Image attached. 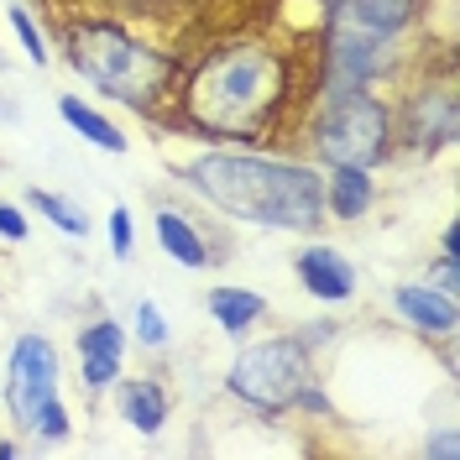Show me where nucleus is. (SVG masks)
Segmentation results:
<instances>
[{"label":"nucleus","instance_id":"f257e3e1","mask_svg":"<svg viewBox=\"0 0 460 460\" xmlns=\"http://www.w3.org/2000/svg\"><path fill=\"white\" fill-rule=\"evenodd\" d=\"M304 111V48L272 42L261 31L204 42L183 58L168 111V131L209 146H272L298 126Z\"/></svg>","mask_w":460,"mask_h":460},{"label":"nucleus","instance_id":"f03ea898","mask_svg":"<svg viewBox=\"0 0 460 460\" xmlns=\"http://www.w3.org/2000/svg\"><path fill=\"white\" fill-rule=\"evenodd\" d=\"M178 183L241 226L293 235H319L330 226L324 172L309 157H288L278 146H204L199 157L178 163Z\"/></svg>","mask_w":460,"mask_h":460},{"label":"nucleus","instance_id":"7ed1b4c3","mask_svg":"<svg viewBox=\"0 0 460 460\" xmlns=\"http://www.w3.org/2000/svg\"><path fill=\"white\" fill-rule=\"evenodd\" d=\"M58 48L94 94L146 115V120L168 111L178 68H183V58L172 48L152 42L146 31H137L120 16H105V11H68L58 22Z\"/></svg>","mask_w":460,"mask_h":460},{"label":"nucleus","instance_id":"20e7f679","mask_svg":"<svg viewBox=\"0 0 460 460\" xmlns=\"http://www.w3.org/2000/svg\"><path fill=\"white\" fill-rule=\"evenodd\" d=\"M293 137L304 142V157L314 168H387L398 157V115L393 94L382 89H356L335 100H314L298 111Z\"/></svg>","mask_w":460,"mask_h":460},{"label":"nucleus","instance_id":"39448f33","mask_svg":"<svg viewBox=\"0 0 460 460\" xmlns=\"http://www.w3.org/2000/svg\"><path fill=\"white\" fill-rule=\"evenodd\" d=\"M402 74H408L402 37H382V31L350 27V22H324L304 58V105L356 94V89L402 84Z\"/></svg>","mask_w":460,"mask_h":460},{"label":"nucleus","instance_id":"423d86ee","mask_svg":"<svg viewBox=\"0 0 460 460\" xmlns=\"http://www.w3.org/2000/svg\"><path fill=\"white\" fill-rule=\"evenodd\" d=\"M226 393L246 413L261 419H288L298 408H324L314 376V350L298 335H267V341H246L226 367Z\"/></svg>","mask_w":460,"mask_h":460},{"label":"nucleus","instance_id":"0eeeda50","mask_svg":"<svg viewBox=\"0 0 460 460\" xmlns=\"http://www.w3.org/2000/svg\"><path fill=\"white\" fill-rule=\"evenodd\" d=\"M398 115V157H439L460 142V94H456V63L450 53L439 58V74H419L413 84H402L393 100Z\"/></svg>","mask_w":460,"mask_h":460},{"label":"nucleus","instance_id":"6e6552de","mask_svg":"<svg viewBox=\"0 0 460 460\" xmlns=\"http://www.w3.org/2000/svg\"><path fill=\"white\" fill-rule=\"evenodd\" d=\"M58 382H63V361H58V345L48 335H16L11 341V356H5V382H0V393H5V413H11V424L27 434V424L37 419V408L42 402L63 398L58 393Z\"/></svg>","mask_w":460,"mask_h":460},{"label":"nucleus","instance_id":"1a4fd4ad","mask_svg":"<svg viewBox=\"0 0 460 460\" xmlns=\"http://www.w3.org/2000/svg\"><path fill=\"white\" fill-rule=\"evenodd\" d=\"M293 278H298V288H304L309 298H319L324 309H345V304H356V288H361L356 261L345 257L341 246L319 241V235H309V241L293 252Z\"/></svg>","mask_w":460,"mask_h":460},{"label":"nucleus","instance_id":"9d476101","mask_svg":"<svg viewBox=\"0 0 460 460\" xmlns=\"http://www.w3.org/2000/svg\"><path fill=\"white\" fill-rule=\"evenodd\" d=\"M126 324L120 319H89L84 330L74 335V350H79V387H84V398H105L115 387V376L126 372Z\"/></svg>","mask_w":460,"mask_h":460},{"label":"nucleus","instance_id":"9b49d317","mask_svg":"<svg viewBox=\"0 0 460 460\" xmlns=\"http://www.w3.org/2000/svg\"><path fill=\"white\" fill-rule=\"evenodd\" d=\"M393 309H398V319L413 324L424 341H456V330H460V298L456 293H439V288L424 283V278L393 288Z\"/></svg>","mask_w":460,"mask_h":460},{"label":"nucleus","instance_id":"f8f14e48","mask_svg":"<svg viewBox=\"0 0 460 460\" xmlns=\"http://www.w3.org/2000/svg\"><path fill=\"white\" fill-rule=\"evenodd\" d=\"M314 5L324 11V22H350L382 37H408L429 11V0H314Z\"/></svg>","mask_w":460,"mask_h":460},{"label":"nucleus","instance_id":"ddd939ff","mask_svg":"<svg viewBox=\"0 0 460 460\" xmlns=\"http://www.w3.org/2000/svg\"><path fill=\"white\" fill-rule=\"evenodd\" d=\"M115 408H120V419L131 424L137 434H146V439H157L163 434V424H168V413H172V398H168V387L157 382V376H142V372H120L115 376Z\"/></svg>","mask_w":460,"mask_h":460},{"label":"nucleus","instance_id":"4468645a","mask_svg":"<svg viewBox=\"0 0 460 460\" xmlns=\"http://www.w3.org/2000/svg\"><path fill=\"white\" fill-rule=\"evenodd\" d=\"M152 230H157L163 257H172L178 267H189V272H204L209 261H220L215 252H209V235H204L183 209H172V204H163V209L152 215Z\"/></svg>","mask_w":460,"mask_h":460},{"label":"nucleus","instance_id":"2eb2a0df","mask_svg":"<svg viewBox=\"0 0 460 460\" xmlns=\"http://www.w3.org/2000/svg\"><path fill=\"white\" fill-rule=\"evenodd\" d=\"M324 172V215L330 220H367L376 204V178L367 168H319Z\"/></svg>","mask_w":460,"mask_h":460},{"label":"nucleus","instance_id":"dca6fc26","mask_svg":"<svg viewBox=\"0 0 460 460\" xmlns=\"http://www.w3.org/2000/svg\"><path fill=\"white\" fill-rule=\"evenodd\" d=\"M204 309H209V319L226 330L230 341H241V335H252L261 319H267V298H261L257 288L215 283L209 293H204Z\"/></svg>","mask_w":460,"mask_h":460},{"label":"nucleus","instance_id":"f3484780","mask_svg":"<svg viewBox=\"0 0 460 460\" xmlns=\"http://www.w3.org/2000/svg\"><path fill=\"white\" fill-rule=\"evenodd\" d=\"M58 115H63V126H68L79 142L100 146V152H111V157H126V152H131V137H126L105 111H94L84 94H63V100H58Z\"/></svg>","mask_w":460,"mask_h":460},{"label":"nucleus","instance_id":"a211bd4d","mask_svg":"<svg viewBox=\"0 0 460 460\" xmlns=\"http://www.w3.org/2000/svg\"><path fill=\"white\" fill-rule=\"evenodd\" d=\"M27 209L48 215V226L63 230V235H74V241H84V235H89V215L68 199V194H53V189H27Z\"/></svg>","mask_w":460,"mask_h":460},{"label":"nucleus","instance_id":"6ab92c4d","mask_svg":"<svg viewBox=\"0 0 460 460\" xmlns=\"http://www.w3.org/2000/svg\"><path fill=\"white\" fill-rule=\"evenodd\" d=\"M137 345H146V350H163V345L172 341V324L168 314L157 309V298H142L137 309H131V330H126Z\"/></svg>","mask_w":460,"mask_h":460},{"label":"nucleus","instance_id":"aec40b11","mask_svg":"<svg viewBox=\"0 0 460 460\" xmlns=\"http://www.w3.org/2000/svg\"><path fill=\"white\" fill-rule=\"evenodd\" d=\"M5 22H11V31H16V42L27 48V63H37V68H48V58H53V48H48V37H42V27H37V16H31L27 5H5Z\"/></svg>","mask_w":460,"mask_h":460},{"label":"nucleus","instance_id":"412c9836","mask_svg":"<svg viewBox=\"0 0 460 460\" xmlns=\"http://www.w3.org/2000/svg\"><path fill=\"white\" fill-rule=\"evenodd\" d=\"M27 434L37 439V445H63V439L74 434V419H68V402H63V398L42 402V408H37V419L27 424Z\"/></svg>","mask_w":460,"mask_h":460},{"label":"nucleus","instance_id":"4be33fe9","mask_svg":"<svg viewBox=\"0 0 460 460\" xmlns=\"http://www.w3.org/2000/svg\"><path fill=\"white\" fill-rule=\"evenodd\" d=\"M105 235H111V257L115 261H131V257H137V226H131V209H126V204H115V209H111Z\"/></svg>","mask_w":460,"mask_h":460},{"label":"nucleus","instance_id":"5701e85b","mask_svg":"<svg viewBox=\"0 0 460 460\" xmlns=\"http://www.w3.org/2000/svg\"><path fill=\"white\" fill-rule=\"evenodd\" d=\"M27 235H31L27 209H22V204H11V199H0V241H27Z\"/></svg>","mask_w":460,"mask_h":460},{"label":"nucleus","instance_id":"b1692460","mask_svg":"<svg viewBox=\"0 0 460 460\" xmlns=\"http://www.w3.org/2000/svg\"><path fill=\"white\" fill-rule=\"evenodd\" d=\"M456 267H460V257L439 252V257H434V267L424 272V283H434L439 293H456V298H460V278H456Z\"/></svg>","mask_w":460,"mask_h":460},{"label":"nucleus","instance_id":"393cba45","mask_svg":"<svg viewBox=\"0 0 460 460\" xmlns=\"http://www.w3.org/2000/svg\"><path fill=\"white\" fill-rule=\"evenodd\" d=\"M424 456H439V460H460V434H456V424H445L439 434H429L424 439Z\"/></svg>","mask_w":460,"mask_h":460},{"label":"nucleus","instance_id":"a878e982","mask_svg":"<svg viewBox=\"0 0 460 460\" xmlns=\"http://www.w3.org/2000/svg\"><path fill=\"white\" fill-rule=\"evenodd\" d=\"M293 335H298V341L309 345V350H319V345H330V341H335V324H298Z\"/></svg>","mask_w":460,"mask_h":460},{"label":"nucleus","instance_id":"bb28decb","mask_svg":"<svg viewBox=\"0 0 460 460\" xmlns=\"http://www.w3.org/2000/svg\"><path fill=\"white\" fill-rule=\"evenodd\" d=\"M439 252L460 257V226H445V230H439Z\"/></svg>","mask_w":460,"mask_h":460},{"label":"nucleus","instance_id":"cd10ccee","mask_svg":"<svg viewBox=\"0 0 460 460\" xmlns=\"http://www.w3.org/2000/svg\"><path fill=\"white\" fill-rule=\"evenodd\" d=\"M22 456V445H16V439H0V460H16Z\"/></svg>","mask_w":460,"mask_h":460}]
</instances>
